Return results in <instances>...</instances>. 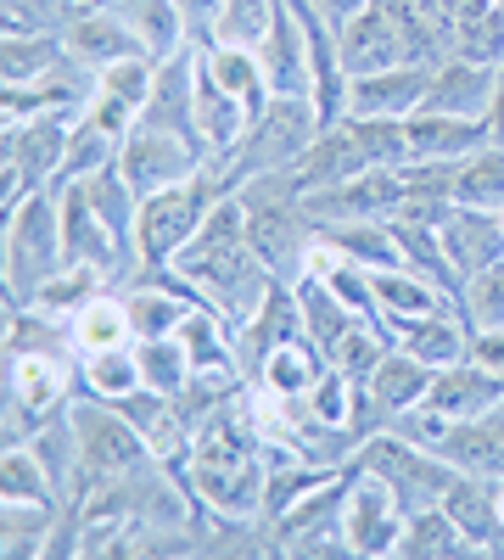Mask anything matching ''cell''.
<instances>
[{
  "label": "cell",
  "instance_id": "cell-5",
  "mask_svg": "<svg viewBox=\"0 0 504 560\" xmlns=\"http://www.w3.org/2000/svg\"><path fill=\"white\" fill-rule=\"evenodd\" d=\"M68 264L62 242V191H34L7 213V298L34 303L39 287Z\"/></svg>",
  "mask_w": 504,
  "mask_h": 560
},
{
  "label": "cell",
  "instance_id": "cell-2",
  "mask_svg": "<svg viewBox=\"0 0 504 560\" xmlns=\"http://www.w3.org/2000/svg\"><path fill=\"white\" fill-rule=\"evenodd\" d=\"M242 208H247V242L253 253L269 264L274 280H286V287H297V280L308 275V258H314V242L319 230L303 208V191L292 168L286 174H258L242 185Z\"/></svg>",
  "mask_w": 504,
  "mask_h": 560
},
{
  "label": "cell",
  "instance_id": "cell-35",
  "mask_svg": "<svg viewBox=\"0 0 504 560\" xmlns=\"http://www.w3.org/2000/svg\"><path fill=\"white\" fill-rule=\"evenodd\" d=\"M79 185H84L90 208L102 213V224H107L113 236L134 253V224H141V191L129 185V174H124L118 163H107V168H96V174L79 179Z\"/></svg>",
  "mask_w": 504,
  "mask_h": 560
},
{
  "label": "cell",
  "instance_id": "cell-26",
  "mask_svg": "<svg viewBox=\"0 0 504 560\" xmlns=\"http://www.w3.org/2000/svg\"><path fill=\"white\" fill-rule=\"evenodd\" d=\"M364 168H371V158H364L353 124H348V118H337L331 129H319V140L297 158L292 179H297V191H319V185H337V179L364 174Z\"/></svg>",
  "mask_w": 504,
  "mask_h": 560
},
{
  "label": "cell",
  "instance_id": "cell-9",
  "mask_svg": "<svg viewBox=\"0 0 504 560\" xmlns=\"http://www.w3.org/2000/svg\"><path fill=\"white\" fill-rule=\"evenodd\" d=\"M348 482H353V465H342L337 477H326L314 493H303L292 510H281L274 522H263L274 549H281V555H353L348 538H342Z\"/></svg>",
  "mask_w": 504,
  "mask_h": 560
},
{
  "label": "cell",
  "instance_id": "cell-38",
  "mask_svg": "<svg viewBox=\"0 0 504 560\" xmlns=\"http://www.w3.org/2000/svg\"><path fill=\"white\" fill-rule=\"evenodd\" d=\"M134 34H141V45L163 62L174 51H186L191 34H186V18H179V0H124V7H113Z\"/></svg>",
  "mask_w": 504,
  "mask_h": 560
},
{
  "label": "cell",
  "instance_id": "cell-45",
  "mask_svg": "<svg viewBox=\"0 0 504 560\" xmlns=\"http://www.w3.org/2000/svg\"><path fill=\"white\" fill-rule=\"evenodd\" d=\"M0 499H28V504H68V493L57 488V477L45 471V459L28 443L7 448V465H0Z\"/></svg>",
  "mask_w": 504,
  "mask_h": 560
},
{
  "label": "cell",
  "instance_id": "cell-59",
  "mask_svg": "<svg viewBox=\"0 0 504 560\" xmlns=\"http://www.w3.org/2000/svg\"><path fill=\"white\" fill-rule=\"evenodd\" d=\"M499 7H504V0H499Z\"/></svg>",
  "mask_w": 504,
  "mask_h": 560
},
{
  "label": "cell",
  "instance_id": "cell-14",
  "mask_svg": "<svg viewBox=\"0 0 504 560\" xmlns=\"http://www.w3.org/2000/svg\"><path fill=\"white\" fill-rule=\"evenodd\" d=\"M398 202H403V174L398 168H364V174H348L337 185H319V191H303L314 230L342 224V219H392Z\"/></svg>",
  "mask_w": 504,
  "mask_h": 560
},
{
  "label": "cell",
  "instance_id": "cell-53",
  "mask_svg": "<svg viewBox=\"0 0 504 560\" xmlns=\"http://www.w3.org/2000/svg\"><path fill=\"white\" fill-rule=\"evenodd\" d=\"M303 404L326 420V427H348V415H353V376H342V370L331 364L326 376L314 382V393H308ZM348 432H353V427H348Z\"/></svg>",
  "mask_w": 504,
  "mask_h": 560
},
{
  "label": "cell",
  "instance_id": "cell-50",
  "mask_svg": "<svg viewBox=\"0 0 504 560\" xmlns=\"http://www.w3.org/2000/svg\"><path fill=\"white\" fill-rule=\"evenodd\" d=\"M274 12H281V0H224L213 39H219V45H247V51H258V39L269 34ZM213 39H208V45H213Z\"/></svg>",
  "mask_w": 504,
  "mask_h": 560
},
{
  "label": "cell",
  "instance_id": "cell-11",
  "mask_svg": "<svg viewBox=\"0 0 504 560\" xmlns=\"http://www.w3.org/2000/svg\"><path fill=\"white\" fill-rule=\"evenodd\" d=\"M118 168L129 174V185L141 197L152 191H168V185H186L191 174L208 168V152L197 140L174 135V129H157V124H134L124 140H118Z\"/></svg>",
  "mask_w": 504,
  "mask_h": 560
},
{
  "label": "cell",
  "instance_id": "cell-55",
  "mask_svg": "<svg viewBox=\"0 0 504 560\" xmlns=\"http://www.w3.org/2000/svg\"><path fill=\"white\" fill-rule=\"evenodd\" d=\"M471 359L504 376V325H493V331H471Z\"/></svg>",
  "mask_w": 504,
  "mask_h": 560
},
{
  "label": "cell",
  "instance_id": "cell-49",
  "mask_svg": "<svg viewBox=\"0 0 504 560\" xmlns=\"http://www.w3.org/2000/svg\"><path fill=\"white\" fill-rule=\"evenodd\" d=\"M134 353H141V382L152 393H179L191 382V353L179 337H152V342H134Z\"/></svg>",
  "mask_w": 504,
  "mask_h": 560
},
{
  "label": "cell",
  "instance_id": "cell-7",
  "mask_svg": "<svg viewBox=\"0 0 504 560\" xmlns=\"http://www.w3.org/2000/svg\"><path fill=\"white\" fill-rule=\"evenodd\" d=\"M68 135H73V118H62V113L28 118V124H12L7 129V147H0V208L12 213L23 197L62 185Z\"/></svg>",
  "mask_w": 504,
  "mask_h": 560
},
{
  "label": "cell",
  "instance_id": "cell-15",
  "mask_svg": "<svg viewBox=\"0 0 504 560\" xmlns=\"http://www.w3.org/2000/svg\"><path fill=\"white\" fill-rule=\"evenodd\" d=\"M57 191H62V242H68V264H96L107 280H118V275L134 264V253L102 224V213L90 208V197H84L79 179H62Z\"/></svg>",
  "mask_w": 504,
  "mask_h": 560
},
{
  "label": "cell",
  "instance_id": "cell-20",
  "mask_svg": "<svg viewBox=\"0 0 504 560\" xmlns=\"http://www.w3.org/2000/svg\"><path fill=\"white\" fill-rule=\"evenodd\" d=\"M258 62L269 73V90L274 96H314V73H308V34H303V18L292 0H281L269 34L258 39Z\"/></svg>",
  "mask_w": 504,
  "mask_h": 560
},
{
  "label": "cell",
  "instance_id": "cell-52",
  "mask_svg": "<svg viewBox=\"0 0 504 560\" xmlns=\"http://www.w3.org/2000/svg\"><path fill=\"white\" fill-rule=\"evenodd\" d=\"M152 84H157V57H146V51H141V57H124V62H113V68L96 73V90H107V96L129 102L134 113L146 107Z\"/></svg>",
  "mask_w": 504,
  "mask_h": 560
},
{
  "label": "cell",
  "instance_id": "cell-58",
  "mask_svg": "<svg viewBox=\"0 0 504 560\" xmlns=\"http://www.w3.org/2000/svg\"><path fill=\"white\" fill-rule=\"evenodd\" d=\"M84 7H124V0H84Z\"/></svg>",
  "mask_w": 504,
  "mask_h": 560
},
{
  "label": "cell",
  "instance_id": "cell-25",
  "mask_svg": "<svg viewBox=\"0 0 504 560\" xmlns=\"http://www.w3.org/2000/svg\"><path fill=\"white\" fill-rule=\"evenodd\" d=\"M247 124H253V113H247L231 90H224V84L202 68V57H197V135H202V152H208V158H231V152L242 147Z\"/></svg>",
  "mask_w": 504,
  "mask_h": 560
},
{
  "label": "cell",
  "instance_id": "cell-22",
  "mask_svg": "<svg viewBox=\"0 0 504 560\" xmlns=\"http://www.w3.org/2000/svg\"><path fill=\"white\" fill-rule=\"evenodd\" d=\"M292 337H303L297 292L286 287V280H274V292L258 303V314L236 325V359H242V376L253 382L258 370H263V359L281 348V342H292Z\"/></svg>",
  "mask_w": 504,
  "mask_h": 560
},
{
  "label": "cell",
  "instance_id": "cell-34",
  "mask_svg": "<svg viewBox=\"0 0 504 560\" xmlns=\"http://www.w3.org/2000/svg\"><path fill=\"white\" fill-rule=\"evenodd\" d=\"M432 376L437 370L432 364H421L415 353H403L398 342H392V353L376 364V376H371V393H376V404L398 420V415H409L415 404H426V393H432Z\"/></svg>",
  "mask_w": 504,
  "mask_h": 560
},
{
  "label": "cell",
  "instance_id": "cell-19",
  "mask_svg": "<svg viewBox=\"0 0 504 560\" xmlns=\"http://www.w3.org/2000/svg\"><path fill=\"white\" fill-rule=\"evenodd\" d=\"M426 90H432V62H398L382 73H359L348 90V113L364 118H409L426 107Z\"/></svg>",
  "mask_w": 504,
  "mask_h": 560
},
{
  "label": "cell",
  "instance_id": "cell-32",
  "mask_svg": "<svg viewBox=\"0 0 504 560\" xmlns=\"http://www.w3.org/2000/svg\"><path fill=\"white\" fill-rule=\"evenodd\" d=\"M319 242H326L331 253L364 264V269H392L403 264V247L392 236V219H342V224H326L319 230Z\"/></svg>",
  "mask_w": 504,
  "mask_h": 560
},
{
  "label": "cell",
  "instance_id": "cell-51",
  "mask_svg": "<svg viewBox=\"0 0 504 560\" xmlns=\"http://www.w3.org/2000/svg\"><path fill=\"white\" fill-rule=\"evenodd\" d=\"M460 314L471 319V331H493V325H504V258L460 287Z\"/></svg>",
  "mask_w": 504,
  "mask_h": 560
},
{
  "label": "cell",
  "instance_id": "cell-56",
  "mask_svg": "<svg viewBox=\"0 0 504 560\" xmlns=\"http://www.w3.org/2000/svg\"><path fill=\"white\" fill-rule=\"evenodd\" d=\"M488 140H499V147H504V62H499V90H493V107H488Z\"/></svg>",
  "mask_w": 504,
  "mask_h": 560
},
{
  "label": "cell",
  "instance_id": "cell-27",
  "mask_svg": "<svg viewBox=\"0 0 504 560\" xmlns=\"http://www.w3.org/2000/svg\"><path fill=\"white\" fill-rule=\"evenodd\" d=\"M443 510L460 522V533L471 538V549H504V516H499L493 477L460 471V477H454V488L443 493Z\"/></svg>",
  "mask_w": 504,
  "mask_h": 560
},
{
  "label": "cell",
  "instance_id": "cell-8",
  "mask_svg": "<svg viewBox=\"0 0 504 560\" xmlns=\"http://www.w3.org/2000/svg\"><path fill=\"white\" fill-rule=\"evenodd\" d=\"M353 465H359V471H371V477H382L403 499V510L443 504V493L454 488V477H460V465H454L448 454L421 448V443H409L398 432H376L371 443L353 454Z\"/></svg>",
  "mask_w": 504,
  "mask_h": 560
},
{
  "label": "cell",
  "instance_id": "cell-46",
  "mask_svg": "<svg viewBox=\"0 0 504 560\" xmlns=\"http://www.w3.org/2000/svg\"><path fill=\"white\" fill-rule=\"evenodd\" d=\"M392 353V331L382 319H359L353 331L337 342V353H331V364L342 370V376H353V382H371L376 376V364Z\"/></svg>",
  "mask_w": 504,
  "mask_h": 560
},
{
  "label": "cell",
  "instance_id": "cell-13",
  "mask_svg": "<svg viewBox=\"0 0 504 560\" xmlns=\"http://www.w3.org/2000/svg\"><path fill=\"white\" fill-rule=\"evenodd\" d=\"M191 493L213 516L236 522H263V488H269V459H191Z\"/></svg>",
  "mask_w": 504,
  "mask_h": 560
},
{
  "label": "cell",
  "instance_id": "cell-28",
  "mask_svg": "<svg viewBox=\"0 0 504 560\" xmlns=\"http://www.w3.org/2000/svg\"><path fill=\"white\" fill-rule=\"evenodd\" d=\"M331 370V359H326V348L319 342H308V331L303 337H292V342H281L269 359H263V370L253 376V387H263L269 398H308L314 393V382Z\"/></svg>",
  "mask_w": 504,
  "mask_h": 560
},
{
  "label": "cell",
  "instance_id": "cell-54",
  "mask_svg": "<svg viewBox=\"0 0 504 560\" xmlns=\"http://www.w3.org/2000/svg\"><path fill=\"white\" fill-rule=\"evenodd\" d=\"M219 12H224V0H179V18H186V34L191 45H208L213 28H219Z\"/></svg>",
  "mask_w": 504,
  "mask_h": 560
},
{
  "label": "cell",
  "instance_id": "cell-10",
  "mask_svg": "<svg viewBox=\"0 0 504 560\" xmlns=\"http://www.w3.org/2000/svg\"><path fill=\"white\" fill-rule=\"evenodd\" d=\"M7 364H12L7 370V382H12V393H7V438L23 443L45 415L73 404L79 364L73 359H45V353H12Z\"/></svg>",
  "mask_w": 504,
  "mask_h": 560
},
{
  "label": "cell",
  "instance_id": "cell-36",
  "mask_svg": "<svg viewBox=\"0 0 504 560\" xmlns=\"http://www.w3.org/2000/svg\"><path fill=\"white\" fill-rule=\"evenodd\" d=\"M141 353L129 348H102V353H79V393L84 398H107L124 404L129 393H141Z\"/></svg>",
  "mask_w": 504,
  "mask_h": 560
},
{
  "label": "cell",
  "instance_id": "cell-48",
  "mask_svg": "<svg viewBox=\"0 0 504 560\" xmlns=\"http://www.w3.org/2000/svg\"><path fill=\"white\" fill-rule=\"evenodd\" d=\"M118 163V135H107L96 118H73V135H68V158H62V179H90L96 168Z\"/></svg>",
  "mask_w": 504,
  "mask_h": 560
},
{
  "label": "cell",
  "instance_id": "cell-43",
  "mask_svg": "<svg viewBox=\"0 0 504 560\" xmlns=\"http://www.w3.org/2000/svg\"><path fill=\"white\" fill-rule=\"evenodd\" d=\"M73 342L79 353H102V348H129L134 342V325H129V303L102 292L90 308L73 314Z\"/></svg>",
  "mask_w": 504,
  "mask_h": 560
},
{
  "label": "cell",
  "instance_id": "cell-57",
  "mask_svg": "<svg viewBox=\"0 0 504 560\" xmlns=\"http://www.w3.org/2000/svg\"><path fill=\"white\" fill-rule=\"evenodd\" d=\"M314 7H319V12H326V18H331V23L342 28V23H348L353 12H364V7H371V0H314Z\"/></svg>",
  "mask_w": 504,
  "mask_h": 560
},
{
  "label": "cell",
  "instance_id": "cell-29",
  "mask_svg": "<svg viewBox=\"0 0 504 560\" xmlns=\"http://www.w3.org/2000/svg\"><path fill=\"white\" fill-rule=\"evenodd\" d=\"M68 504H28V499H7V516H0V549L7 560H45L57 544Z\"/></svg>",
  "mask_w": 504,
  "mask_h": 560
},
{
  "label": "cell",
  "instance_id": "cell-39",
  "mask_svg": "<svg viewBox=\"0 0 504 560\" xmlns=\"http://www.w3.org/2000/svg\"><path fill=\"white\" fill-rule=\"evenodd\" d=\"M68 62V45L51 28H7V51H0V68H7V84H28L45 79Z\"/></svg>",
  "mask_w": 504,
  "mask_h": 560
},
{
  "label": "cell",
  "instance_id": "cell-30",
  "mask_svg": "<svg viewBox=\"0 0 504 560\" xmlns=\"http://www.w3.org/2000/svg\"><path fill=\"white\" fill-rule=\"evenodd\" d=\"M371 280H376V308H382V325H392V319H415V314H432V308L454 303V292H443L437 280H426L421 269H409V264L371 269Z\"/></svg>",
  "mask_w": 504,
  "mask_h": 560
},
{
  "label": "cell",
  "instance_id": "cell-47",
  "mask_svg": "<svg viewBox=\"0 0 504 560\" xmlns=\"http://www.w3.org/2000/svg\"><path fill=\"white\" fill-rule=\"evenodd\" d=\"M326 477H337L331 465H314V459H281L269 465V488H263V522H274L281 510H292L303 493H314Z\"/></svg>",
  "mask_w": 504,
  "mask_h": 560
},
{
  "label": "cell",
  "instance_id": "cell-31",
  "mask_svg": "<svg viewBox=\"0 0 504 560\" xmlns=\"http://www.w3.org/2000/svg\"><path fill=\"white\" fill-rule=\"evenodd\" d=\"M202 68L224 84V90H231V96L258 118L263 107H269V96H274V90H269V73H263V62H258V51H247V45H202Z\"/></svg>",
  "mask_w": 504,
  "mask_h": 560
},
{
  "label": "cell",
  "instance_id": "cell-44",
  "mask_svg": "<svg viewBox=\"0 0 504 560\" xmlns=\"http://www.w3.org/2000/svg\"><path fill=\"white\" fill-rule=\"evenodd\" d=\"M107 292V275L96 269V264H62L51 280L39 287V298H34V308H45V314H57V319H73L79 308H90Z\"/></svg>",
  "mask_w": 504,
  "mask_h": 560
},
{
  "label": "cell",
  "instance_id": "cell-4",
  "mask_svg": "<svg viewBox=\"0 0 504 560\" xmlns=\"http://www.w3.org/2000/svg\"><path fill=\"white\" fill-rule=\"evenodd\" d=\"M319 129H326V118H319L314 96H269V107L247 124L242 147L231 158H213V163H224V174H231L236 191H242V185L258 179V174L297 168V158L319 140Z\"/></svg>",
  "mask_w": 504,
  "mask_h": 560
},
{
  "label": "cell",
  "instance_id": "cell-12",
  "mask_svg": "<svg viewBox=\"0 0 504 560\" xmlns=\"http://www.w3.org/2000/svg\"><path fill=\"white\" fill-rule=\"evenodd\" d=\"M403 527H409V510H403V499L382 482V477H371V471H359L353 465V482H348V516H342V538H348V549L353 555H398V544H403Z\"/></svg>",
  "mask_w": 504,
  "mask_h": 560
},
{
  "label": "cell",
  "instance_id": "cell-37",
  "mask_svg": "<svg viewBox=\"0 0 504 560\" xmlns=\"http://www.w3.org/2000/svg\"><path fill=\"white\" fill-rule=\"evenodd\" d=\"M443 57H471V62H504V7L488 0V7L454 18L443 28Z\"/></svg>",
  "mask_w": 504,
  "mask_h": 560
},
{
  "label": "cell",
  "instance_id": "cell-33",
  "mask_svg": "<svg viewBox=\"0 0 504 560\" xmlns=\"http://www.w3.org/2000/svg\"><path fill=\"white\" fill-rule=\"evenodd\" d=\"M297 314H303V331H308V342H319V348H326V359L337 353V342L353 331V325H359V314L326 287V280H319V275H303L297 280Z\"/></svg>",
  "mask_w": 504,
  "mask_h": 560
},
{
  "label": "cell",
  "instance_id": "cell-42",
  "mask_svg": "<svg viewBox=\"0 0 504 560\" xmlns=\"http://www.w3.org/2000/svg\"><path fill=\"white\" fill-rule=\"evenodd\" d=\"M392 236L403 247V264L421 269L426 280H437L443 292L460 298V280L448 269V253H443V224H421V219H392Z\"/></svg>",
  "mask_w": 504,
  "mask_h": 560
},
{
  "label": "cell",
  "instance_id": "cell-18",
  "mask_svg": "<svg viewBox=\"0 0 504 560\" xmlns=\"http://www.w3.org/2000/svg\"><path fill=\"white\" fill-rule=\"evenodd\" d=\"M387 331H392V342H398L403 353H415V359L432 364V370L471 359V319L460 314V298L443 303V308H432V314H415V319H392Z\"/></svg>",
  "mask_w": 504,
  "mask_h": 560
},
{
  "label": "cell",
  "instance_id": "cell-17",
  "mask_svg": "<svg viewBox=\"0 0 504 560\" xmlns=\"http://www.w3.org/2000/svg\"><path fill=\"white\" fill-rule=\"evenodd\" d=\"M443 253H448V269H454L460 287H466L471 275L493 269L504 258V213L454 202V213L443 219Z\"/></svg>",
  "mask_w": 504,
  "mask_h": 560
},
{
  "label": "cell",
  "instance_id": "cell-1",
  "mask_svg": "<svg viewBox=\"0 0 504 560\" xmlns=\"http://www.w3.org/2000/svg\"><path fill=\"white\" fill-rule=\"evenodd\" d=\"M168 269L191 287V298L213 314H224L231 325L253 319L258 303L274 292V275L269 264L253 253L247 242V208H242V191L219 197L202 219V230L168 258Z\"/></svg>",
  "mask_w": 504,
  "mask_h": 560
},
{
  "label": "cell",
  "instance_id": "cell-24",
  "mask_svg": "<svg viewBox=\"0 0 504 560\" xmlns=\"http://www.w3.org/2000/svg\"><path fill=\"white\" fill-rule=\"evenodd\" d=\"M403 129H409V163H460L488 140L482 118H454V113H432V107L409 113Z\"/></svg>",
  "mask_w": 504,
  "mask_h": 560
},
{
  "label": "cell",
  "instance_id": "cell-3",
  "mask_svg": "<svg viewBox=\"0 0 504 560\" xmlns=\"http://www.w3.org/2000/svg\"><path fill=\"white\" fill-rule=\"evenodd\" d=\"M231 191H236V179L224 174V163L208 158V168L191 174L186 185H168V191L141 197V224H134V258H141L146 269H163V264H168V258L202 230L208 208H213L219 197H231Z\"/></svg>",
  "mask_w": 504,
  "mask_h": 560
},
{
  "label": "cell",
  "instance_id": "cell-6",
  "mask_svg": "<svg viewBox=\"0 0 504 560\" xmlns=\"http://www.w3.org/2000/svg\"><path fill=\"white\" fill-rule=\"evenodd\" d=\"M68 415H73L79 454H84V477H79L73 499H84L96 482H118V477H129V471H141V465H152V459H157V454L146 448L141 427H134V420H129L118 404L73 393Z\"/></svg>",
  "mask_w": 504,
  "mask_h": 560
},
{
  "label": "cell",
  "instance_id": "cell-16",
  "mask_svg": "<svg viewBox=\"0 0 504 560\" xmlns=\"http://www.w3.org/2000/svg\"><path fill=\"white\" fill-rule=\"evenodd\" d=\"M62 45H68V57L79 62V68H90V73H102V68H113V62H124V57H141L146 45H141V34H134L113 7H79L73 18H68V28H62ZM152 57V51H146Z\"/></svg>",
  "mask_w": 504,
  "mask_h": 560
},
{
  "label": "cell",
  "instance_id": "cell-41",
  "mask_svg": "<svg viewBox=\"0 0 504 560\" xmlns=\"http://www.w3.org/2000/svg\"><path fill=\"white\" fill-rule=\"evenodd\" d=\"M454 202L504 213V147H499V140H482V147H477L471 158H460V179H454Z\"/></svg>",
  "mask_w": 504,
  "mask_h": 560
},
{
  "label": "cell",
  "instance_id": "cell-40",
  "mask_svg": "<svg viewBox=\"0 0 504 560\" xmlns=\"http://www.w3.org/2000/svg\"><path fill=\"white\" fill-rule=\"evenodd\" d=\"M398 555H409V560H443V555H477V549H471V538L460 533V522H454L443 504H426V510H409V527H403Z\"/></svg>",
  "mask_w": 504,
  "mask_h": 560
},
{
  "label": "cell",
  "instance_id": "cell-21",
  "mask_svg": "<svg viewBox=\"0 0 504 560\" xmlns=\"http://www.w3.org/2000/svg\"><path fill=\"white\" fill-rule=\"evenodd\" d=\"M426 404L437 415H448L454 427H460V420H482V415L504 409V376H499V370H488V364H477V359L443 364L437 376H432Z\"/></svg>",
  "mask_w": 504,
  "mask_h": 560
},
{
  "label": "cell",
  "instance_id": "cell-23",
  "mask_svg": "<svg viewBox=\"0 0 504 560\" xmlns=\"http://www.w3.org/2000/svg\"><path fill=\"white\" fill-rule=\"evenodd\" d=\"M499 90V68L493 62H471V57H437L432 62V90L426 107L432 113H454V118H488Z\"/></svg>",
  "mask_w": 504,
  "mask_h": 560
}]
</instances>
